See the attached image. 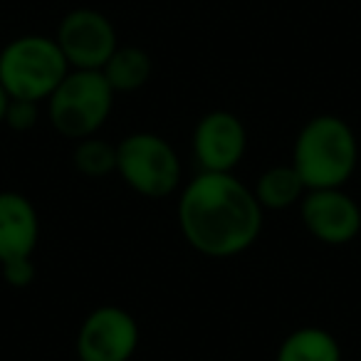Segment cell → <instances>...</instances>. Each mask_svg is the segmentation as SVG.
<instances>
[{
	"label": "cell",
	"mask_w": 361,
	"mask_h": 361,
	"mask_svg": "<svg viewBox=\"0 0 361 361\" xmlns=\"http://www.w3.org/2000/svg\"><path fill=\"white\" fill-rule=\"evenodd\" d=\"M141 341L139 322L119 305H102L82 319L75 339L80 361H131Z\"/></svg>",
	"instance_id": "6"
},
{
	"label": "cell",
	"mask_w": 361,
	"mask_h": 361,
	"mask_svg": "<svg viewBox=\"0 0 361 361\" xmlns=\"http://www.w3.org/2000/svg\"><path fill=\"white\" fill-rule=\"evenodd\" d=\"M151 72H154V62L149 52L136 45H121V42L102 67V75L116 94L139 92L151 80Z\"/></svg>",
	"instance_id": "12"
},
{
	"label": "cell",
	"mask_w": 361,
	"mask_h": 361,
	"mask_svg": "<svg viewBox=\"0 0 361 361\" xmlns=\"http://www.w3.org/2000/svg\"><path fill=\"white\" fill-rule=\"evenodd\" d=\"M70 70H102L119 47L116 27L94 8H75L60 20L55 32Z\"/></svg>",
	"instance_id": "7"
},
{
	"label": "cell",
	"mask_w": 361,
	"mask_h": 361,
	"mask_svg": "<svg viewBox=\"0 0 361 361\" xmlns=\"http://www.w3.org/2000/svg\"><path fill=\"white\" fill-rule=\"evenodd\" d=\"M116 173L144 198H169L180 188L178 154L154 131H134L116 144Z\"/></svg>",
	"instance_id": "5"
},
{
	"label": "cell",
	"mask_w": 361,
	"mask_h": 361,
	"mask_svg": "<svg viewBox=\"0 0 361 361\" xmlns=\"http://www.w3.org/2000/svg\"><path fill=\"white\" fill-rule=\"evenodd\" d=\"M252 193H255L262 211H287L292 206H300L307 186L295 171V166L282 164L262 171L252 186Z\"/></svg>",
	"instance_id": "11"
},
{
	"label": "cell",
	"mask_w": 361,
	"mask_h": 361,
	"mask_svg": "<svg viewBox=\"0 0 361 361\" xmlns=\"http://www.w3.org/2000/svg\"><path fill=\"white\" fill-rule=\"evenodd\" d=\"M191 149L206 173H235L247 151V129L233 111H208L193 126Z\"/></svg>",
	"instance_id": "8"
},
{
	"label": "cell",
	"mask_w": 361,
	"mask_h": 361,
	"mask_svg": "<svg viewBox=\"0 0 361 361\" xmlns=\"http://www.w3.org/2000/svg\"><path fill=\"white\" fill-rule=\"evenodd\" d=\"M180 235L196 252L216 260L243 255L257 243L265 211L235 173L198 171L178 196Z\"/></svg>",
	"instance_id": "1"
},
{
	"label": "cell",
	"mask_w": 361,
	"mask_h": 361,
	"mask_svg": "<svg viewBox=\"0 0 361 361\" xmlns=\"http://www.w3.org/2000/svg\"><path fill=\"white\" fill-rule=\"evenodd\" d=\"M290 164L307 191L344 188L359 166V139L341 116L317 114L297 131Z\"/></svg>",
	"instance_id": "2"
},
{
	"label": "cell",
	"mask_w": 361,
	"mask_h": 361,
	"mask_svg": "<svg viewBox=\"0 0 361 361\" xmlns=\"http://www.w3.org/2000/svg\"><path fill=\"white\" fill-rule=\"evenodd\" d=\"M70 65L55 37L20 35L0 50V85L11 99L47 102Z\"/></svg>",
	"instance_id": "3"
},
{
	"label": "cell",
	"mask_w": 361,
	"mask_h": 361,
	"mask_svg": "<svg viewBox=\"0 0 361 361\" xmlns=\"http://www.w3.org/2000/svg\"><path fill=\"white\" fill-rule=\"evenodd\" d=\"M305 231L324 245H349L361 233V208L344 188H314L300 201Z\"/></svg>",
	"instance_id": "9"
},
{
	"label": "cell",
	"mask_w": 361,
	"mask_h": 361,
	"mask_svg": "<svg viewBox=\"0 0 361 361\" xmlns=\"http://www.w3.org/2000/svg\"><path fill=\"white\" fill-rule=\"evenodd\" d=\"M0 272H3V280L8 282L16 290H23V287H30L32 280H35V262L32 257H18V260H8L0 265Z\"/></svg>",
	"instance_id": "16"
},
{
	"label": "cell",
	"mask_w": 361,
	"mask_h": 361,
	"mask_svg": "<svg viewBox=\"0 0 361 361\" xmlns=\"http://www.w3.org/2000/svg\"><path fill=\"white\" fill-rule=\"evenodd\" d=\"M8 102H11V97H8V92L3 90V85H0V124H3V119H6Z\"/></svg>",
	"instance_id": "17"
},
{
	"label": "cell",
	"mask_w": 361,
	"mask_h": 361,
	"mask_svg": "<svg viewBox=\"0 0 361 361\" xmlns=\"http://www.w3.org/2000/svg\"><path fill=\"white\" fill-rule=\"evenodd\" d=\"M40 243V216L27 196L0 191V265L32 257Z\"/></svg>",
	"instance_id": "10"
},
{
	"label": "cell",
	"mask_w": 361,
	"mask_h": 361,
	"mask_svg": "<svg viewBox=\"0 0 361 361\" xmlns=\"http://www.w3.org/2000/svg\"><path fill=\"white\" fill-rule=\"evenodd\" d=\"M72 164L87 178H102L116 171V144L99 139V136H90L75 144L72 151Z\"/></svg>",
	"instance_id": "14"
},
{
	"label": "cell",
	"mask_w": 361,
	"mask_h": 361,
	"mask_svg": "<svg viewBox=\"0 0 361 361\" xmlns=\"http://www.w3.org/2000/svg\"><path fill=\"white\" fill-rule=\"evenodd\" d=\"M40 121V102L30 99H11L6 109L3 124L11 126L13 131H30Z\"/></svg>",
	"instance_id": "15"
},
{
	"label": "cell",
	"mask_w": 361,
	"mask_h": 361,
	"mask_svg": "<svg viewBox=\"0 0 361 361\" xmlns=\"http://www.w3.org/2000/svg\"><path fill=\"white\" fill-rule=\"evenodd\" d=\"M114 97L116 92L104 80L102 70H70L45 102L47 119L65 139H90L106 124Z\"/></svg>",
	"instance_id": "4"
},
{
	"label": "cell",
	"mask_w": 361,
	"mask_h": 361,
	"mask_svg": "<svg viewBox=\"0 0 361 361\" xmlns=\"http://www.w3.org/2000/svg\"><path fill=\"white\" fill-rule=\"evenodd\" d=\"M275 361H341V346L322 326H300L280 341Z\"/></svg>",
	"instance_id": "13"
}]
</instances>
